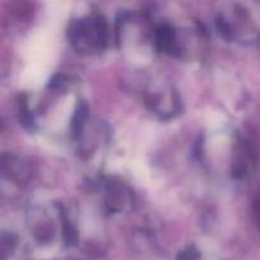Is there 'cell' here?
Segmentation results:
<instances>
[{"label":"cell","mask_w":260,"mask_h":260,"mask_svg":"<svg viewBox=\"0 0 260 260\" xmlns=\"http://www.w3.org/2000/svg\"><path fill=\"white\" fill-rule=\"evenodd\" d=\"M235 150L233 177L235 179H244V178H248L255 169L258 154H256L255 146L245 139L239 140Z\"/></svg>","instance_id":"6da1fadb"},{"label":"cell","mask_w":260,"mask_h":260,"mask_svg":"<svg viewBox=\"0 0 260 260\" xmlns=\"http://www.w3.org/2000/svg\"><path fill=\"white\" fill-rule=\"evenodd\" d=\"M156 42L157 47L161 51H165L168 53L175 55L177 53V41H175V35L173 29L167 25H162L157 29L156 32Z\"/></svg>","instance_id":"7a4b0ae2"},{"label":"cell","mask_w":260,"mask_h":260,"mask_svg":"<svg viewBox=\"0 0 260 260\" xmlns=\"http://www.w3.org/2000/svg\"><path fill=\"white\" fill-rule=\"evenodd\" d=\"M127 202V192L118 183H112L108 188V203L109 207L119 211Z\"/></svg>","instance_id":"3957f363"},{"label":"cell","mask_w":260,"mask_h":260,"mask_svg":"<svg viewBox=\"0 0 260 260\" xmlns=\"http://www.w3.org/2000/svg\"><path fill=\"white\" fill-rule=\"evenodd\" d=\"M18 240L12 234L0 235V260H12L17 251Z\"/></svg>","instance_id":"277c9868"},{"label":"cell","mask_w":260,"mask_h":260,"mask_svg":"<svg viewBox=\"0 0 260 260\" xmlns=\"http://www.w3.org/2000/svg\"><path fill=\"white\" fill-rule=\"evenodd\" d=\"M254 216H255L256 225H258V228L260 230V197L256 200L255 206H254Z\"/></svg>","instance_id":"5b68a950"}]
</instances>
